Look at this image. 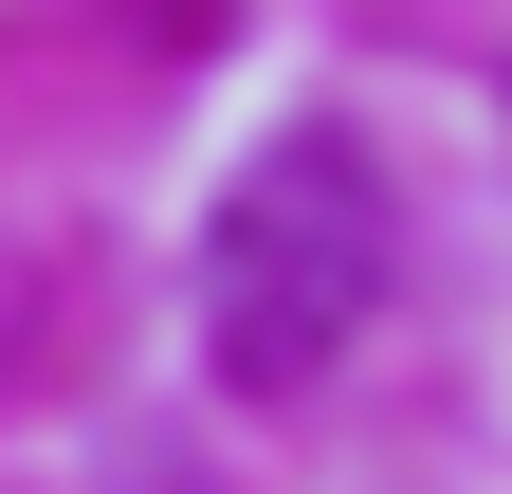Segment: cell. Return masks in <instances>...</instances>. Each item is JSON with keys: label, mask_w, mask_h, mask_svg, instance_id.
<instances>
[{"label": "cell", "mask_w": 512, "mask_h": 494, "mask_svg": "<svg viewBox=\"0 0 512 494\" xmlns=\"http://www.w3.org/2000/svg\"><path fill=\"white\" fill-rule=\"evenodd\" d=\"M384 275H403V220H384V165L348 129H275L238 165V202L202 220V348L238 403H293L366 348Z\"/></svg>", "instance_id": "obj_1"}]
</instances>
